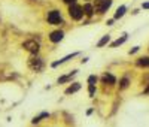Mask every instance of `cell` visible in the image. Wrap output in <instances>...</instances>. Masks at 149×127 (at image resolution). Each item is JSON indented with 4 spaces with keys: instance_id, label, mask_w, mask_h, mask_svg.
<instances>
[{
    "instance_id": "cell-1",
    "label": "cell",
    "mask_w": 149,
    "mask_h": 127,
    "mask_svg": "<svg viewBox=\"0 0 149 127\" xmlns=\"http://www.w3.org/2000/svg\"><path fill=\"white\" fill-rule=\"evenodd\" d=\"M69 14H70V16H72L73 20H81L82 15H84V9L81 6H78V5H70Z\"/></svg>"
},
{
    "instance_id": "cell-2",
    "label": "cell",
    "mask_w": 149,
    "mask_h": 127,
    "mask_svg": "<svg viewBox=\"0 0 149 127\" xmlns=\"http://www.w3.org/2000/svg\"><path fill=\"white\" fill-rule=\"evenodd\" d=\"M110 5H112V0H97L95 2V11L99 14H103L109 9Z\"/></svg>"
},
{
    "instance_id": "cell-3",
    "label": "cell",
    "mask_w": 149,
    "mask_h": 127,
    "mask_svg": "<svg viewBox=\"0 0 149 127\" xmlns=\"http://www.w3.org/2000/svg\"><path fill=\"white\" fill-rule=\"evenodd\" d=\"M24 48L30 51L31 54H37V51H39V44L36 40H27V42H24Z\"/></svg>"
},
{
    "instance_id": "cell-4",
    "label": "cell",
    "mask_w": 149,
    "mask_h": 127,
    "mask_svg": "<svg viewBox=\"0 0 149 127\" xmlns=\"http://www.w3.org/2000/svg\"><path fill=\"white\" fill-rule=\"evenodd\" d=\"M48 21L51 24H60L61 23V14L58 11H51L48 14Z\"/></svg>"
},
{
    "instance_id": "cell-5",
    "label": "cell",
    "mask_w": 149,
    "mask_h": 127,
    "mask_svg": "<svg viewBox=\"0 0 149 127\" xmlns=\"http://www.w3.org/2000/svg\"><path fill=\"white\" fill-rule=\"evenodd\" d=\"M30 67L34 69V70H40L43 67V63H42V60H39V58H31L30 60Z\"/></svg>"
},
{
    "instance_id": "cell-6",
    "label": "cell",
    "mask_w": 149,
    "mask_h": 127,
    "mask_svg": "<svg viewBox=\"0 0 149 127\" xmlns=\"http://www.w3.org/2000/svg\"><path fill=\"white\" fill-rule=\"evenodd\" d=\"M63 36H64V33H63V31H52L49 38H51V40H52V42H60L61 39H63Z\"/></svg>"
},
{
    "instance_id": "cell-7",
    "label": "cell",
    "mask_w": 149,
    "mask_h": 127,
    "mask_svg": "<svg viewBox=\"0 0 149 127\" xmlns=\"http://www.w3.org/2000/svg\"><path fill=\"white\" fill-rule=\"evenodd\" d=\"M79 88H81V84H78V82H76V84H73V85H70V87L66 90V94H72V93H76V91L79 90Z\"/></svg>"
},
{
    "instance_id": "cell-8",
    "label": "cell",
    "mask_w": 149,
    "mask_h": 127,
    "mask_svg": "<svg viewBox=\"0 0 149 127\" xmlns=\"http://www.w3.org/2000/svg\"><path fill=\"white\" fill-rule=\"evenodd\" d=\"M137 64L142 66V67H149V57H142V58H139Z\"/></svg>"
},
{
    "instance_id": "cell-9",
    "label": "cell",
    "mask_w": 149,
    "mask_h": 127,
    "mask_svg": "<svg viewBox=\"0 0 149 127\" xmlns=\"http://www.w3.org/2000/svg\"><path fill=\"white\" fill-rule=\"evenodd\" d=\"M103 82H104V84H115V78H113L112 75L106 73V75L103 76Z\"/></svg>"
},
{
    "instance_id": "cell-10",
    "label": "cell",
    "mask_w": 149,
    "mask_h": 127,
    "mask_svg": "<svg viewBox=\"0 0 149 127\" xmlns=\"http://www.w3.org/2000/svg\"><path fill=\"white\" fill-rule=\"evenodd\" d=\"M93 11H94V8H93L91 5H85V6H84V14H85V15L91 16V15H93Z\"/></svg>"
},
{
    "instance_id": "cell-11",
    "label": "cell",
    "mask_w": 149,
    "mask_h": 127,
    "mask_svg": "<svg viewBox=\"0 0 149 127\" xmlns=\"http://www.w3.org/2000/svg\"><path fill=\"white\" fill-rule=\"evenodd\" d=\"M125 14V6H121V8H118V11H116V14H115V20H118V18H121L122 15Z\"/></svg>"
},
{
    "instance_id": "cell-12",
    "label": "cell",
    "mask_w": 149,
    "mask_h": 127,
    "mask_svg": "<svg viewBox=\"0 0 149 127\" xmlns=\"http://www.w3.org/2000/svg\"><path fill=\"white\" fill-rule=\"evenodd\" d=\"M109 42V35H106V36H103L100 40H99V44H97V46H103V45H106Z\"/></svg>"
},
{
    "instance_id": "cell-13",
    "label": "cell",
    "mask_w": 149,
    "mask_h": 127,
    "mask_svg": "<svg viewBox=\"0 0 149 127\" xmlns=\"http://www.w3.org/2000/svg\"><path fill=\"white\" fill-rule=\"evenodd\" d=\"M125 40H127V36H122L121 39H118V40H115V42H113V44H112V46H118V45H121V44H124Z\"/></svg>"
},
{
    "instance_id": "cell-14",
    "label": "cell",
    "mask_w": 149,
    "mask_h": 127,
    "mask_svg": "<svg viewBox=\"0 0 149 127\" xmlns=\"http://www.w3.org/2000/svg\"><path fill=\"white\" fill-rule=\"evenodd\" d=\"M127 85H128V79L124 78V79L121 81V88H127Z\"/></svg>"
},
{
    "instance_id": "cell-15",
    "label": "cell",
    "mask_w": 149,
    "mask_h": 127,
    "mask_svg": "<svg viewBox=\"0 0 149 127\" xmlns=\"http://www.w3.org/2000/svg\"><path fill=\"white\" fill-rule=\"evenodd\" d=\"M88 82H90V85H94V82H97V78H95V76H90Z\"/></svg>"
},
{
    "instance_id": "cell-16",
    "label": "cell",
    "mask_w": 149,
    "mask_h": 127,
    "mask_svg": "<svg viewBox=\"0 0 149 127\" xmlns=\"http://www.w3.org/2000/svg\"><path fill=\"white\" fill-rule=\"evenodd\" d=\"M69 79H70V76H63V78H60V79H58V84L66 82V81H69Z\"/></svg>"
},
{
    "instance_id": "cell-17",
    "label": "cell",
    "mask_w": 149,
    "mask_h": 127,
    "mask_svg": "<svg viewBox=\"0 0 149 127\" xmlns=\"http://www.w3.org/2000/svg\"><path fill=\"white\" fill-rule=\"evenodd\" d=\"M94 94V85H90V96Z\"/></svg>"
},
{
    "instance_id": "cell-18",
    "label": "cell",
    "mask_w": 149,
    "mask_h": 127,
    "mask_svg": "<svg viewBox=\"0 0 149 127\" xmlns=\"http://www.w3.org/2000/svg\"><path fill=\"white\" fill-rule=\"evenodd\" d=\"M64 2H66V3H72V5H75L76 0H64Z\"/></svg>"
},
{
    "instance_id": "cell-19",
    "label": "cell",
    "mask_w": 149,
    "mask_h": 127,
    "mask_svg": "<svg viewBox=\"0 0 149 127\" xmlns=\"http://www.w3.org/2000/svg\"><path fill=\"white\" fill-rule=\"evenodd\" d=\"M143 8L145 9H149V3H143Z\"/></svg>"
},
{
    "instance_id": "cell-20",
    "label": "cell",
    "mask_w": 149,
    "mask_h": 127,
    "mask_svg": "<svg viewBox=\"0 0 149 127\" xmlns=\"http://www.w3.org/2000/svg\"><path fill=\"white\" fill-rule=\"evenodd\" d=\"M145 93H146V94H149V87H148V88L145 90Z\"/></svg>"
}]
</instances>
